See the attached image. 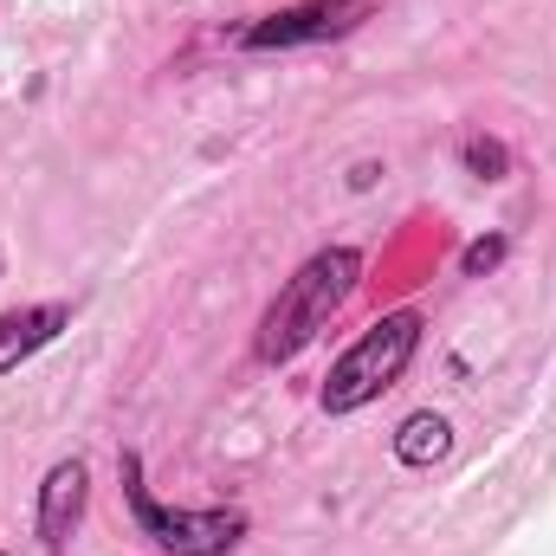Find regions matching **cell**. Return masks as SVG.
<instances>
[{"label": "cell", "instance_id": "8992f818", "mask_svg": "<svg viewBox=\"0 0 556 556\" xmlns=\"http://www.w3.org/2000/svg\"><path fill=\"white\" fill-rule=\"evenodd\" d=\"M65 324H72L65 304H26V311H7V317H0V376L20 369L33 350H46Z\"/></svg>", "mask_w": 556, "mask_h": 556}, {"label": "cell", "instance_id": "52a82bcc", "mask_svg": "<svg viewBox=\"0 0 556 556\" xmlns=\"http://www.w3.org/2000/svg\"><path fill=\"white\" fill-rule=\"evenodd\" d=\"M446 446H453V427L440 415H408L395 427V459L402 466H433V459H446Z\"/></svg>", "mask_w": 556, "mask_h": 556}, {"label": "cell", "instance_id": "3957f363", "mask_svg": "<svg viewBox=\"0 0 556 556\" xmlns=\"http://www.w3.org/2000/svg\"><path fill=\"white\" fill-rule=\"evenodd\" d=\"M124 492H130L142 538H155L175 556H227L247 538V511H168V505H155V492L142 485L137 453H124Z\"/></svg>", "mask_w": 556, "mask_h": 556}, {"label": "cell", "instance_id": "277c9868", "mask_svg": "<svg viewBox=\"0 0 556 556\" xmlns=\"http://www.w3.org/2000/svg\"><path fill=\"white\" fill-rule=\"evenodd\" d=\"M376 0H298V7H278L266 20L240 26L233 46L240 52H285V46H317V39H343L350 26L369 20Z\"/></svg>", "mask_w": 556, "mask_h": 556}, {"label": "cell", "instance_id": "6da1fadb", "mask_svg": "<svg viewBox=\"0 0 556 556\" xmlns=\"http://www.w3.org/2000/svg\"><path fill=\"white\" fill-rule=\"evenodd\" d=\"M356 278H363V253H350V247L311 253L298 273L285 278V291L273 298V311L260 324V363H291L343 311V298L356 291Z\"/></svg>", "mask_w": 556, "mask_h": 556}, {"label": "cell", "instance_id": "ba28073f", "mask_svg": "<svg viewBox=\"0 0 556 556\" xmlns=\"http://www.w3.org/2000/svg\"><path fill=\"white\" fill-rule=\"evenodd\" d=\"M466 168H472L479 181H498V175L511 168V155H505V142H492V137H466Z\"/></svg>", "mask_w": 556, "mask_h": 556}, {"label": "cell", "instance_id": "7a4b0ae2", "mask_svg": "<svg viewBox=\"0 0 556 556\" xmlns=\"http://www.w3.org/2000/svg\"><path fill=\"white\" fill-rule=\"evenodd\" d=\"M415 350H420V317L415 311H389V317H376V324L337 356V369H330V382H324V408H330V415H356V408H369L382 389L402 382V369L415 363Z\"/></svg>", "mask_w": 556, "mask_h": 556}, {"label": "cell", "instance_id": "5b68a950", "mask_svg": "<svg viewBox=\"0 0 556 556\" xmlns=\"http://www.w3.org/2000/svg\"><path fill=\"white\" fill-rule=\"evenodd\" d=\"M85 492H91L85 459H59V466L46 472V485H39V544H46V551H65V538L78 531Z\"/></svg>", "mask_w": 556, "mask_h": 556}, {"label": "cell", "instance_id": "9c48e42d", "mask_svg": "<svg viewBox=\"0 0 556 556\" xmlns=\"http://www.w3.org/2000/svg\"><path fill=\"white\" fill-rule=\"evenodd\" d=\"M498 260H505V240H479V247H466L459 266H466V278H479V273H492Z\"/></svg>", "mask_w": 556, "mask_h": 556}]
</instances>
